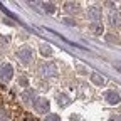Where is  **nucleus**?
Wrapping results in <instances>:
<instances>
[{
    "instance_id": "obj_1",
    "label": "nucleus",
    "mask_w": 121,
    "mask_h": 121,
    "mask_svg": "<svg viewBox=\"0 0 121 121\" xmlns=\"http://www.w3.org/2000/svg\"><path fill=\"white\" fill-rule=\"evenodd\" d=\"M17 57L22 60L24 64H29L30 60H32V57H34V51L30 47H27V45H24V47H20V51L17 52Z\"/></svg>"
},
{
    "instance_id": "obj_6",
    "label": "nucleus",
    "mask_w": 121,
    "mask_h": 121,
    "mask_svg": "<svg viewBox=\"0 0 121 121\" xmlns=\"http://www.w3.org/2000/svg\"><path fill=\"white\" fill-rule=\"evenodd\" d=\"M42 74H44V76H57V66H56L54 62L44 64V66H42Z\"/></svg>"
},
{
    "instance_id": "obj_5",
    "label": "nucleus",
    "mask_w": 121,
    "mask_h": 121,
    "mask_svg": "<svg viewBox=\"0 0 121 121\" xmlns=\"http://www.w3.org/2000/svg\"><path fill=\"white\" fill-rule=\"evenodd\" d=\"M104 99L108 101L109 104H118L121 101V98H119V94L116 93V91H106V93H104Z\"/></svg>"
},
{
    "instance_id": "obj_16",
    "label": "nucleus",
    "mask_w": 121,
    "mask_h": 121,
    "mask_svg": "<svg viewBox=\"0 0 121 121\" xmlns=\"http://www.w3.org/2000/svg\"><path fill=\"white\" fill-rule=\"evenodd\" d=\"M109 121H121V118L116 114V116H113V118H109Z\"/></svg>"
},
{
    "instance_id": "obj_13",
    "label": "nucleus",
    "mask_w": 121,
    "mask_h": 121,
    "mask_svg": "<svg viewBox=\"0 0 121 121\" xmlns=\"http://www.w3.org/2000/svg\"><path fill=\"white\" fill-rule=\"evenodd\" d=\"M78 9H79V4H72V2H67L66 4V10L67 12H76Z\"/></svg>"
},
{
    "instance_id": "obj_3",
    "label": "nucleus",
    "mask_w": 121,
    "mask_h": 121,
    "mask_svg": "<svg viewBox=\"0 0 121 121\" xmlns=\"http://www.w3.org/2000/svg\"><path fill=\"white\" fill-rule=\"evenodd\" d=\"M34 109H35L39 114L47 113V111H49V101H47V99H44V98L37 99V101H35V104H34Z\"/></svg>"
},
{
    "instance_id": "obj_12",
    "label": "nucleus",
    "mask_w": 121,
    "mask_h": 121,
    "mask_svg": "<svg viewBox=\"0 0 121 121\" xmlns=\"http://www.w3.org/2000/svg\"><path fill=\"white\" fill-rule=\"evenodd\" d=\"M91 30H93L96 35H99V34H103V25L101 24H93L91 25Z\"/></svg>"
},
{
    "instance_id": "obj_14",
    "label": "nucleus",
    "mask_w": 121,
    "mask_h": 121,
    "mask_svg": "<svg viewBox=\"0 0 121 121\" xmlns=\"http://www.w3.org/2000/svg\"><path fill=\"white\" fill-rule=\"evenodd\" d=\"M44 9L47 10V12H56V7H54V4H44Z\"/></svg>"
},
{
    "instance_id": "obj_10",
    "label": "nucleus",
    "mask_w": 121,
    "mask_h": 121,
    "mask_svg": "<svg viewBox=\"0 0 121 121\" xmlns=\"http://www.w3.org/2000/svg\"><path fill=\"white\" fill-rule=\"evenodd\" d=\"M91 81H93L96 86H103V84H104V78H103V76H99L98 72H93V74H91Z\"/></svg>"
},
{
    "instance_id": "obj_8",
    "label": "nucleus",
    "mask_w": 121,
    "mask_h": 121,
    "mask_svg": "<svg viewBox=\"0 0 121 121\" xmlns=\"http://www.w3.org/2000/svg\"><path fill=\"white\" fill-rule=\"evenodd\" d=\"M22 99H24L25 103H32V101L35 99V91H34V89H25V93L22 94Z\"/></svg>"
},
{
    "instance_id": "obj_11",
    "label": "nucleus",
    "mask_w": 121,
    "mask_h": 121,
    "mask_svg": "<svg viewBox=\"0 0 121 121\" xmlns=\"http://www.w3.org/2000/svg\"><path fill=\"white\" fill-rule=\"evenodd\" d=\"M40 52L44 56H52V45L51 44H42L40 45Z\"/></svg>"
},
{
    "instance_id": "obj_9",
    "label": "nucleus",
    "mask_w": 121,
    "mask_h": 121,
    "mask_svg": "<svg viewBox=\"0 0 121 121\" xmlns=\"http://www.w3.org/2000/svg\"><path fill=\"white\" fill-rule=\"evenodd\" d=\"M57 99H59V106H60V108H67V106L71 104V98L67 94H59Z\"/></svg>"
},
{
    "instance_id": "obj_15",
    "label": "nucleus",
    "mask_w": 121,
    "mask_h": 121,
    "mask_svg": "<svg viewBox=\"0 0 121 121\" xmlns=\"http://www.w3.org/2000/svg\"><path fill=\"white\" fill-rule=\"evenodd\" d=\"M45 121H60V118L57 114H47V118H45Z\"/></svg>"
},
{
    "instance_id": "obj_2",
    "label": "nucleus",
    "mask_w": 121,
    "mask_h": 121,
    "mask_svg": "<svg viewBox=\"0 0 121 121\" xmlns=\"http://www.w3.org/2000/svg\"><path fill=\"white\" fill-rule=\"evenodd\" d=\"M87 17L93 20L94 24H99L101 22V7H96V5L89 7L87 9Z\"/></svg>"
},
{
    "instance_id": "obj_7",
    "label": "nucleus",
    "mask_w": 121,
    "mask_h": 121,
    "mask_svg": "<svg viewBox=\"0 0 121 121\" xmlns=\"http://www.w3.org/2000/svg\"><path fill=\"white\" fill-rule=\"evenodd\" d=\"M109 24H111V25H119V24H121V13H119L118 10L109 12Z\"/></svg>"
},
{
    "instance_id": "obj_4",
    "label": "nucleus",
    "mask_w": 121,
    "mask_h": 121,
    "mask_svg": "<svg viewBox=\"0 0 121 121\" xmlns=\"http://www.w3.org/2000/svg\"><path fill=\"white\" fill-rule=\"evenodd\" d=\"M12 74H13V69H12L10 64H4L2 67H0V79H2V81L12 79Z\"/></svg>"
}]
</instances>
